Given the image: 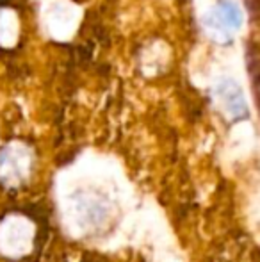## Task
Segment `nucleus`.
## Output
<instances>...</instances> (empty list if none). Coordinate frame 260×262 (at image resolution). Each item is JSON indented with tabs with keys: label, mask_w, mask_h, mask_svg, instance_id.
<instances>
[{
	"label": "nucleus",
	"mask_w": 260,
	"mask_h": 262,
	"mask_svg": "<svg viewBox=\"0 0 260 262\" xmlns=\"http://www.w3.org/2000/svg\"><path fill=\"white\" fill-rule=\"evenodd\" d=\"M208 27L218 29V32L230 34L233 31H239L243 25V11L232 0H218L216 7L207 16Z\"/></svg>",
	"instance_id": "obj_1"
},
{
	"label": "nucleus",
	"mask_w": 260,
	"mask_h": 262,
	"mask_svg": "<svg viewBox=\"0 0 260 262\" xmlns=\"http://www.w3.org/2000/svg\"><path fill=\"white\" fill-rule=\"evenodd\" d=\"M218 95H219V98L223 100V104H225V109L228 111V113L232 114L235 120H241V118H244L248 114L243 93H241V90L233 82L219 84Z\"/></svg>",
	"instance_id": "obj_2"
}]
</instances>
